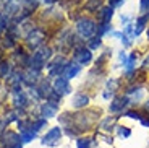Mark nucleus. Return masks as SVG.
I'll list each match as a JSON object with an SVG mask.
<instances>
[{"instance_id": "15", "label": "nucleus", "mask_w": 149, "mask_h": 148, "mask_svg": "<svg viewBox=\"0 0 149 148\" xmlns=\"http://www.w3.org/2000/svg\"><path fill=\"white\" fill-rule=\"evenodd\" d=\"M148 20H149V15H144V16H141V18L136 21V25H138V26L134 28V36H138V34L143 31V28H144V25L148 23Z\"/></svg>"}, {"instance_id": "17", "label": "nucleus", "mask_w": 149, "mask_h": 148, "mask_svg": "<svg viewBox=\"0 0 149 148\" xmlns=\"http://www.w3.org/2000/svg\"><path fill=\"white\" fill-rule=\"evenodd\" d=\"M8 72H10V65L7 62H0V78L8 77Z\"/></svg>"}, {"instance_id": "12", "label": "nucleus", "mask_w": 149, "mask_h": 148, "mask_svg": "<svg viewBox=\"0 0 149 148\" xmlns=\"http://www.w3.org/2000/svg\"><path fill=\"white\" fill-rule=\"evenodd\" d=\"M79 68H81V67H79L78 63H71V65H65L63 77L67 78V80H70V78H73V77H74V75H78Z\"/></svg>"}, {"instance_id": "27", "label": "nucleus", "mask_w": 149, "mask_h": 148, "mask_svg": "<svg viewBox=\"0 0 149 148\" xmlns=\"http://www.w3.org/2000/svg\"><path fill=\"white\" fill-rule=\"evenodd\" d=\"M0 10H2V0H0Z\"/></svg>"}, {"instance_id": "16", "label": "nucleus", "mask_w": 149, "mask_h": 148, "mask_svg": "<svg viewBox=\"0 0 149 148\" xmlns=\"http://www.w3.org/2000/svg\"><path fill=\"white\" fill-rule=\"evenodd\" d=\"M34 137H36V132H34L33 129H28V130H24V132H21V140L23 142H29V140H33Z\"/></svg>"}, {"instance_id": "25", "label": "nucleus", "mask_w": 149, "mask_h": 148, "mask_svg": "<svg viewBox=\"0 0 149 148\" xmlns=\"http://www.w3.org/2000/svg\"><path fill=\"white\" fill-rule=\"evenodd\" d=\"M45 4H54V2H57V0H44Z\"/></svg>"}, {"instance_id": "1", "label": "nucleus", "mask_w": 149, "mask_h": 148, "mask_svg": "<svg viewBox=\"0 0 149 148\" xmlns=\"http://www.w3.org/2000/svg\"><path fill=\"white\" fill-rule=\"evenodd\" d=\"M50 56H52V51H50L49 47H42V49H39V51H36L33 54V57L29 59V68L41 70Z\"/></svg>"}, {"instance_id": "26", "label": "nucleus", "mask_w": 149, "mask_h": 148, "mask_svg": "<svg viewBox=\"0 0 149 148\" xmlns=\"http://www.w3.org/2000/svg\"><path fill=\"white\" fill-rule=\"evenodd\" d=\"M2 30H3V23H0V33H2Z\"/></svg>"}, {"instance_id": "7", "label": "nucleus", "mask_w": 149, "mask_h": 148, "mask_svg": "<svg viewBox=\"0 0 149 148\" xmlns=\"http://www.w3.org/2000/svg\"><path fill=\"white\" fill-rule=\"evenodd\" d=\"M57 109H58V103L47 101V103L42 104L41 112H42V116H44V119H45V117H54V116L57 114Z\"/></svg>"}, {"instance_id": "21", "label": "nucleus", "mask_w": 149, "mask_h": 148, "mask_svg": "<svg viewBox=\"0 0 149 148\" xmlns=\"http://www.w3.org/2000/svg\"><path fill=\"white\" fill-rule=\"evenodd\" d=\"M89 145H91V140H89V138L78 142V147H79V148H89Z\"/></svg>"}, {"instance_id": "19", "label": "nucleus", "mask_w": 149, "mask_h": 148, "mask_svg": "<svg viewBox=\"0 0 149 148\" xmlns=\"http://www.w3.org/2000/svg\"><path fill=\"white\" fill-rule=\"evenodd\" d=\"M99 46H101V37L96 36L93 41L89 42V49H96V47H99Z\"/></svg>"}, {"instance_id": "10", "label": "nucleus", "mask_w": 149, "mask_h": 148, "mask_svg": "<svg viewBox=\"0 0 149 148\" xmlns=\"http://www.w3.org/2000/svg\"><path fill=\"white\" fill-rule=\"evenodd\" d=\"M128 101H130V99H128L127 96H120V98H117V99L110 104V111H112V112L123 111V107H125V106L128 104Z\"/></svg>"}, {"instance_id": "18", "label": "nucleus", "mask_w": 149, "mask_h": 148, "mask_svg": "<svg viewBox=\"0 0 149 148\" xmlns=\"http://www.w3.org/2000/svg\"><path fill=\"white\" fill-rule=\"evenodd\" d=\"M99 5H101V0H91L89 4H86V8L88 10H96Z\"/></svg>"}, {"instance_id": "9", "label": "nucleus", "mask_w": 149, "mask_h": 148, "mask_svg": "<svg viewBox=\"0 0 149 148\" xmlns=\"http://www.w3.org/2000/svg\"><path fill=\"white\" fill-rule=\"evenodd\" d=\"M21 5H23V0H8L7 5H5V13L7 15H16Z\"/></svg>"}, {"instance_id": "22", "label": "nucleus", "mask_w": 149, "mask_h": 148, "mask_svg": "<svg viewBox=\"0 0 149 148\" xmlns=\"http://www.w3.org/2000/svg\"><path fill=\"white\" fill-rule=\"evenodd\" d=\"M141 11H144V13L149 11V0H141Z\"/></svg>"}, {"instance_id": "28", "label": "nucleus", "mask_w": 149, "mask_h": 148, "mask_svg": "<svg viewBox=\"0 0 149 148\" xmlns=\"http://www.w3.org/2000/svg\"><path fill=\"white\" fill-rule=\"evenodd\" d=\"M148 36H149V30H148Z\"/></svg>"}, {"instance_id": "6", "label": "nucleus", "mask_w": 149, "mask_h": 148, "mask_svg": "<svg viewBox=\"0 0 149 148\" xmlns=\"http://www.w3.org/2000/svg\"><path fill=\"white\" fill-rule=\"evenodd\" d=\"M54 91L57 93V94H67V93H70V85H68V80L65 77H58L55 78V82H54Z\"/></svg>"}, {"instance_id": "8", "label": "nucleus", "mask_w": 149, "mask_h": 148, "mask_svg": "<svg viewBox=\"0 0 149 148\" xmlns=\"http://www.w3.org/2000/svg\"><path fill=\"white\" fill-rule=\"evenodd\" d=\"M18 135L16 133H13V132H7L2 137V145H3L5 148H15V147H18Z\"/></svg>"}, {"instance_id": "24", "label": "nucleus", "mask_w": 149, "mask_h": 148, "mask_svg": "<svg viewBox=\"0 0 149 148\" xmlns=\"http://www.w3.org/2000/svg\"><path fill=\"white\" fill-rule=\"evenodd\" d=\"M144 67H149V57H148V59L144 60Z\"/></svg>"}, {"instance_id": "5", "label": "nucleus", "mask_w": 149, "mask_h": 148, "mask_svg": "<svg viewBox=\"0 0 149 148\" xmlns=\"http://www.w3.org/2000/svg\"><path fill=\"white\" fill-rule=\"evenodd\" d=\"M26 41H28V46H29L31 49H36L39 44L44 42V31H41V30H31L29 34H28V37H26Z\"/></svg>"}, {"instance_id": "11", "label": "nucleus", "mask_w": 149, "mask_h": 148, "mask_svg": "<svg viewBox=\"0 0 149 148\" xmlns=\"http://www.w3.org/2000/svg\"><path fill=\"white\" fill-rule=\"evenodd\" d=\"M37 77H39V70H34V68H29V70L24 73V77H23V82L26 83V85L33 86L34 83L37 82Z\"/></svg>"}, {"instance_id": "20", "label": "nucleus", "mask_w": 149, "mask_h": 148, "mask_svg": "<svg viewBox=\"0 0 149 148\" xmlns=\"http://www.w3.org/2000/svg\"><path fill=\"white\" fill-rule=\"evenodd\" d=\"M118 135L120 137H130V130L127 129V127H118Z\"/></svg>"}, {"instance_id": "14", "label": "nucleus", "mask_w": 149, "mask_h": 148, "mask_svg": "<svg viewBox=\"0 0 149 148\" xmlns=\"http://www.w3.org/2000/svg\"><path fill=\"white\" fill-rule=\"evenodd\" d=\"M88 96H84V94H76V96H74V99H73V106L74 107H83V106H86V104H88Z\"/></svg>"}, {"instance_id": "23", "label": "nucleus", "mask_w": 149, "mask_h": 148, "mask_svg": "<svg viewBox=\"0 0 149 148\" xmlns=\"http://www.w3.org/2000/svg\"><path fill=\"white\" fill-rule=\"evenodd\" d=\"M5 125H7V122H5V119H0V133L5 130Z\"/></svg>"}, {"instance_id": "3", "label": "nucleus", "mask_w": 149, "mask_h": 148, "mask_svg": "<svg viewBox=\"0 0 149 148\" xmlns=\"http://www.w3.org/2000/svg\"><path fill=\"white\" fill-rule=\"evenodd\" d=\"M73 59H74V62L78 63V65H84V63L91 62L93 56H91L89 49L78 47V49H74V52H73Z\"/></svg>"}, {"instance_id": "4", "label": "nucleus", "mask_w": 149, "mask_h": 148, "mask_svg": "<svg viewBox=\"0 0 149 148\" xmlns=\"http://www.w3.org/2000/svg\"><path fill=\"white\" fill-rule=\"evenodd\" d=\"M60 137H62V130H60L58 127H55V129L49 130L44 137H42V143L49 145V147H55V145H58Z\"/></svg>"}, {"instance_id": "2", "label": "nucleus", "mask_w": 149, "mask_h": 148, "mask_svg": "<svg viewBox=\"0 0 149 148\" xmlns=\"http://www.w3.org/2000/svg\"><path fill=\"white\" fill-rule=\"evenodd\" d=\"M76 30H78L79 36L89 37L91 34L96 31V25H94V21H93V20H89V18H81L78 21V25H76Z\"/></svg>"}, {"instance_id": "13", "label": "nucleus", "mask_w": 149, "mask_h": 148, "mask_svg": "<svg viewBox=\"0 0 149 148\" xmlns=\"http://www.w3.org/2000/svg\"><path fill=\"white\" fill-rule=\"evenodd\" d=\"M112 15H113V8L112 7H105L99 11V18H101L102 23H109L112 18Z\"/></svg>"}]
</instances>
